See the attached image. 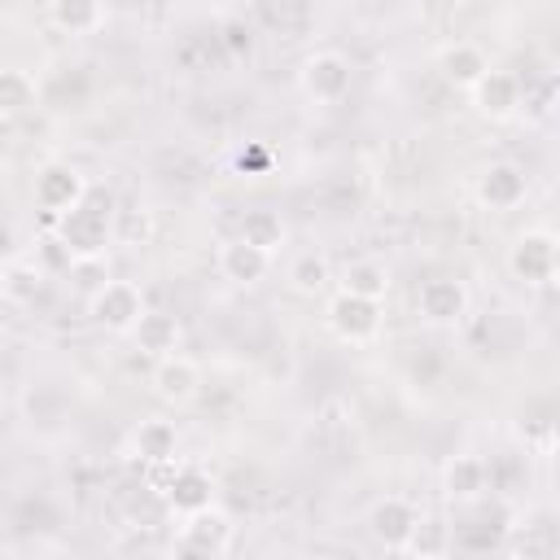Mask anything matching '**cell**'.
<instances>
[{"label":"cell","mask_w":560,"mask_h":560,"mask_svg":"<svg viewBox=\"0 0 560 560\" xmlns=\"http://www.w3.org/2000/svg\"><path fill=\"white\" fill-rule=\"evenodd\" d=\"M109 214L114 201L101 192H88L66 219H57V241L66 245L70 258H88V254H105L109 245Z\"/></svg>","instance_id":"6da1fadb"},{"label":"cell","mask_w":560,"mask_h":560,"mask_svg":"<svg viewBox=\"0 0 560 560\" xmlns=\"http://www.w3.org/2000/svg\"><path fill=\"white\" fill-rule=\"evenodd\" d=\"M232 516L223 508H201L192 516H179V534H175V560H219L232 547Z\"/></svg>","instance_id":"7a4b0ae2"},{"label":"cell","mask_w":560,"mask_h":560,"mask_svg":"<svg viewBox=\"0 0 560 560\" xmlns=\"http://www.w3.org/2000/svg\"><path fill=\"white\" fill-rule=\"evenodd\" d=\"M302 92L315 101V105H341L354 88V70H350V57L337 52V48H319L302 61V74H298Z\"/></svg>","instance_id":"3957f363"},{"label":"cell","mask_w":560,"mask_h":560,"mask_svg":"<svg viewBox=\"0 0 560 560\" xmlns=\"http://www.w3.org/2000/svg\"><path fill=\"white\" fill-rule=\"evenodd\" d=\"M556 267H560V241L547 228L521 232L512 241V249H508V271L521 284H551L556 280Z\"/></svg>","instance_id":"277c9868"},{"label":"cell","mask_w":560,"mask_h":560,"mask_svg":"<svg viewBox=\"0 0 560 560\" xmlns=\"http://www.w3.org/2000/svg\"><path fill=\"white\" fill-rule=\"evenodd\" d=\"M144 311H149V306H144V293H140L136 280H109L105 289H96V293L88 298V315H92L105 332H118V337H131V328L140 324Z\"/></svg>","instance_id":"5b68a950"},{"label":"cell","mask_w":560,"mask_h":560,"mask_svg":"<svg viewBox=\"0 0 560 560\" xmlns=\"http://www.w3.org/2000/svg\"><path fill=\"white\" fill-rule=\"evenodd\" d=\"M328 328L337 341L346 346H372L385 328V302H368V298H350L337 293L328 302Z\"/></svg>","instance_id":"8992f818"},{"label":"cell","mask_w":560,"mask_h":560,"mask_svg":"<svg viewBox=\"0 0 560 560\" xmlns=\"http://www.w3.org/2000/svg\"><path fill=\"white\" fill-rule=\"evenodd\" d=\"M88 192H92V184L70 162H48V166L35 171V206L48 214V223L66 219Z\"/></svg>","instance_id":"52a82bcc"},{"label":"cell","mask_w":560,"mask_h":560,"mask_svg":"<svg viewBox=\"0 0 560 560\" xmlns=\"http://www.w3.org/2000/svg\"><path fill=\"white\" fill-rule=\"evenodd\" d=\"M468 306H472V298H468L464 280H455V276H429L416 289V315L433 328H455L468 315Z\"/></svg>","instance_id":"ba28073f"},{"label":"cell","mask_w":560,"mask_h":560,"mask_svg":"<svg viewBox=\"0 0 560 560\" xmlns=\"http://www.w3.org/2000/svg\"><path fill=\"white\" fill-rule=\"evenodd\" d=\"M468 96H472L477 114L490 118V122H508V118L525 105V88H521V79H516L512 70H499V66H490V70L472 83Z\"/></svg>","instance_id":"9c48e42d"},{"label":"cell","mask_w":560,"mask_h":560,"mask_svg":"<svg viewBox=\"0 0 560 560\" xmlns=\"http://www.w3.org/2000/svg\"><path fill=\"white\" fill-rule=\"evenodd\" d=\"M201 363L197 359H188V354H166V359H158V368H153V394L162 398V402H171V407H188L197 394H201Z\"/></svg>","instance_id":"30bf717a"},{"label":"cell","mask_w":560,"mask_h":560,"mask_svg":"<svg viewBox=\"0 0 560 560\" xmlns=\"http://www.w3.org/2000/svg\"><path fill=\"white\" fill-rule=\"evenodd\" d=\"M416 521H420V508H416L411 499H402V494H385V499H376L372 512H368L372 538H376L381 547H389V551H402V547H407Z\"/></svg>","instance_id":"8fae6325"},{"label":"cell","mask_w":560,"mask_h":560,"mask_svg":"<svg viewBox=\"0 0 560 560\" xmlns=\"http://www.w3.org/2000/svg\"><path fill=\"white\" fill-rule=\"evenodd\" d=\"M525 192H529V179H525V171L516 166V162H490L486 171H481V179H477V197H481V206L486 210H516L521 201H525Z\"/></svg>","instance_id":"7c38bea8"},{"label":"cell","mask_w":560,"mask_h":560,"mask_svg":"<svg viewBox=\"0 0 560 560\" xmlns=\"http://www.w3.org/2000/svg\"><path fill=\"white\" fill-rule=\"evenodd\" d=\"M271 267H276V258L271 254H262V249H254V245H245V241H223L219 245V271H223V280H232V284H262L267 276H271Z\"/></svg>","instance_id":"4fadbf2b"},{"label":"cell","mask_w":560,"mask_h":560,"mask_svg":"<svg viewBox=\"0 0 560 560\" xmlns=\"http://www.w3.org/2000/svg\"><path fill=\"white\" fill-rule=\"evenodd\" d=\"M490 490V464L481 455H455L442 468V494L451 503H477Z\"/></svg>","instance_id":"5bb4252c"},{"label":"cell","mask_w":560,"mask_h":560,"mask_svg":"<svg viewBox=\"0 0 560 560\" xmlns=\"http://www.w3.org/2000/svg\"><path fill=\"white\" fill-rule=\"evenodd\" d=\"M438 70H442V79H446V83H455V88L472 92V83L490 70V57H486V48H481V44H472V39H451V44L438 52Z\"/></svg>","instance_id":"9a60e30c"},{"label":"cell","mask_w":560,"mask_h":560,"mask_svg":"<svg viewBox=\"0 0 560 560\" xmlns=\"http://www.w3.org/2000/svg\"><path fill=\"white\" fill-rule=\"evenodd\" d=\"M166 503H171L179 516H192V512L210 508V503H214V481H210V472L197 468V464H175V477H171V486H166Z\"/></svg>","instance_id":"2e32d148"},{"label":"cell","mask_w":560,"mask_h":560,"mask_svg":"<svg viewBox=\"0 0 560 560\" xmlns=\"http://www.w3.org/2000/svg\"><path fill=\"white\" fill-rule=\"evenodd\" d=\"M131 451H136L144 464H175V451H179V429H175V420H162V416L140 420L136 433H131Z\"/></svg>","instance_id":"e0dca14e"},{"label":"cell","mask_w":560,"mask_h":560,"mask_svg":"<svg viewBox=\"0 0 560 560\" xmlns=\"http://www.w3.org/2000/svg\"><path fill=\"white\" fill-rule=\"evenodd\" d=\"M131 341H136L140 354H149V359H166V354L179 350V319L166 315V311H144L140 324L131 328Z\"/></svg>","instance_id":"ac0fdd59"},{"label":"cell","mask_w":560,"mask_h":560,"mask_svg":"<svg viewBox=\"0 0 560 560\" xmlns=\"http://www.w3.org/2000/svg\"><path fill=\"white\" fill-rule=\"evenodd\" d=\"M284 236H289L284 219H280L276 210H267V206L245 210L241 223H236V241H245V245H254V249H262V254H271V258L284 249Z\"/></svg>","instance_id":"d6986e66"},{"label":"cell","mask_w":560,"mask_h":560,"mask_svg":"<svg viewBox=\"0 0 560 560\" xmlns=\"http://www.w3.org/2000/svg\"><path fill=\"white\" fill-rule=\"evenodd\" d=\"M341 293L350 298H368V302H385L389 293V267L381 258H354L341 267Z\"/></svg>","instance_id":"ffe728a7"},{"label":"cell","mask_w":560,"mask_h":560,"mask_svg":"<svg viewBox=\"0 0 560 560\" xmlns=\"http://www.w3.org/2000/svg\"><path fill=\"white\" fill-rule=\"evenodd\" d=\"M411 560H446L451 556V521L446 516H433V512H420L407 547H402Z\"/></svg>","instance_id":"44dd1931"},{"label":"cell","mask_w":560,"mask_h":560,"mask_svg":"<svg viewBox=\"0 0 560 560\" xmlns=\"http://www.w3.org/2000/svg\"><path fill=\"white\" fill-rule=\"evenodd\" d=\"M284 280H289V289H293V293L315 298V293H324V289H328L332 267H328V258H324L319 249H298V254L284 262Z\"/></svg>","instance_id":"7402d4cb"},{"label":"cell","mask_w":560,"mask_h":560,"mask_svg":"<svg viewBox=\"0 0 560 560\" xmlns=\"http://www.w3.org/2000/svg\"><path fill=\"white\" fill-rule=\"evenodd\" d=\"M109 9L105 4H92V0H57L48 4V22L66 35H92L96 26H105Z\"/></svg>","instance_id":"603a6c76"},{"label":"cell","mask_w":560,"mask_h":560,"mask_svg":"<svg viewBox=\"0 0 560 560\" xmlns=\"http://www.w3.org/2000/svg\"><path fill=\"white\" fill-rule=\"evenodd\" d=\"M153 236V214L144 206H118L109 214V241L114 245H144Z\"/></svg>","instance_id":"cb8c5ba5"},{"label":"cell","mask_w":560,"mask_h":560,"mask_svg":"<svg viewBox=\"0 0 560 560\" xmlns=\"http://www.w3.org/2000/svg\"><path fill=\"white\" fill-rule=\"evenodd\" d=\"M35 96H39L35 74H26V70H0V118L26 114L35 105Z\"/></svg>","instance_id":"d4e9b609"},{"label":"cell","mask_w":560,"mask_h":560,"mask_svg":"<svg viewBox=\"0 0 560 560\" xmlns=\"http://www.w3.org/2000/svg\"><path fill=\"white\" fill-rule=\"evenodd\" d=\"M44 289V271L35 262H9L0 271V293L9 302H35V293Z\"/></svg>","instance_id":"484cf974"},{"label":"cell","mask_w":560,"mask_h":560,"mask_svg":"<svg viewBox=\"0 0 560 560\" xmlns=\"http://www.w3.org/2000/svg\"><path fill=\"white\" fill-rule=\"evenodd\" d=\"M66 276H70V284L83 293V298H92L96 289H105L114 276H109V258L105 254H88V258H70V267H66Z\"/></svg>","instance_id":"4316f807"},{"label":"cell","mask_w":560,"mask_h":560,"mask_svg":"<svg viewBox=\"0 0 560 560\" xmlns=\"http://www.w3.org/2000/svg\"><path fill=\"white\" fill-rule=\"evenodd\" d=\"M219 35H223V48H228L232 57H245V52L254 48V31H249V22H245V18H228Z\"/></svg>","instance_id":"83f0119b"},{"label":"cell","mask_w":560,"mask_h":560,"mask_svg":"<svg viewBox=\"0 0 560 560\" xmlns=\"http://www.w3.org/2000/svg\"><path fill=\"white\" fill-rule=\"evenodd\" d=\"M267 166H271V149L267 144H245L236 153V171H245V175H262Z\"/></svg>","instance_id":"f1b7e54d"},{"label":"cell","mask_w":560,"mask_h":560,"mask_svg":"<svg viewBox=\"0 0 560 560\" xmlns=\"http://www.w3.org/2000/svg\"><path fill=\"white\" fill-rule=\"evenodd\" d=\"M9 262H13V232L0 223V271H4Z\"/></svg>","instance_id":"f546056e"},{"label":"cell","mask_w":560,"mask_h":560,"mask_svg":"<svg viewBox=\"0 0 560 560\" xmlns=\"http://www.w3.org/2000/svg\"><path fill=\"white\" fill-rule=\"evenodd\" d=\"M499 560H529V556H499Z\"/></svg>","instance_id":"4dcf8cb0"},{"label":"cell","mask_w":560,"mask_h":560,"mask_svg":"<svg viewBox=\"0 0 560 560\" xmlns=\"http://www.w3.org/2000/svg\"><path fill=\"white\" fill-rule=\"evenodd\" d=\"M0 122H4V118H0Z\"/></svg>","instance_id":"1f68e13d"}]
</instances>
